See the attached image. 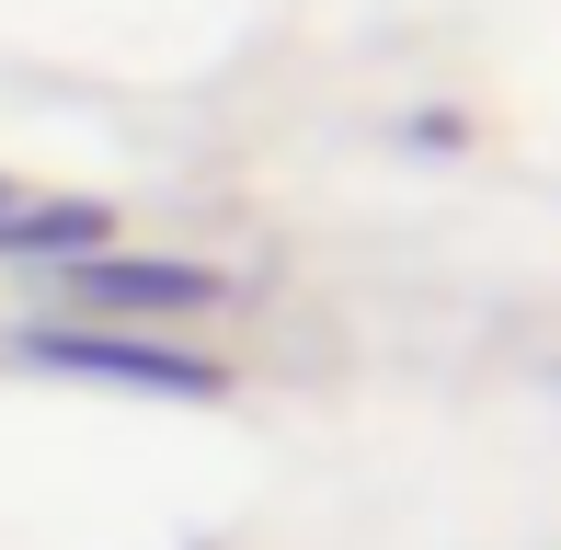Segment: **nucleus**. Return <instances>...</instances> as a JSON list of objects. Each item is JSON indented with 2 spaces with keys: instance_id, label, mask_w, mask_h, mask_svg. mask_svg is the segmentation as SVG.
I'll use <instances>...</instances> for the list:
<instances>
[{
  "instance_id": "obj_1",
  "label": "nucleus",
  "mask_w": 561,
  "mask_h": 550,
  "mask_svg": "<svg viewBox=\"0 0 561 550\" xmlns=\"http://www.w3.org/2000/svg\"><path fill=\"white\" fill-rule=\"evenodd\" d=\"M23 367H58V379H115V390H161V402H218V367L184 356V344H138V333H69V321H46V333H23Z\"/></svg>"
},
{
  "instance_id": "obj_2",
  "label": "nucleus",
  "mask_w": 561,
  "mask_h": 550,
  "mask_svg": "<svg viewBox=\"0 0 561 550\" xmlns=\"http://www.w3.org/2000/svg\"><path fill=\"white\" fill-rule=\"evenodd\" d=\"M69 298L81 310H218L229 275L218 264H161V253H69Z\"/></svg>"
},
{
  "instance_id": "obj_3",
  "label": "nucleus",
  "mask_w": 561,
  "mask_h": 550,
  "mask_svg": "<svg viewBox=\"0 0 561 550\" xmlns=\"http://www.w3.org/2000/svg\"><path fill=\"white\" fill-rule=\"evenodd\" d=\"M115 241V207L92 195H46V207H0V264H69V253H104Z\"/></svg>"
},
{
  "instance_id": "obj_4",
  "label": "nucleus",
  "mask_w": 561,
  "mask_h": 550,
  "mask_svg": "<svg viewBox=\"0 0 561 550\" xmlns=\"http://www.w3.org/2000/svg\"><path fill=\"white\" fill-rule=\"evenodd\" d=\"M0 207H12V184H0Z\"/></svg>"
}]
</instances>
